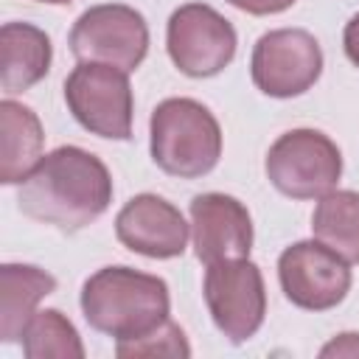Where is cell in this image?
<instances>
[{"label":"cell","mask_w":359,"mask_h":359,"mask_svg":"<svg viewBox=\"0 0 359 359\" xmlns=\"http://www.w3.org/2000/svg\"><path fill=\"white\" fill-rule=\"evenodd\" d=\"M342 48H345V56L359 67V11L348 20V25L342 31Z\"/></svg>","instance_id":"44dd1931"},{"label":"cell","mask_w":359,"mask_h":359,"mask_svg":"<svg viewBox=\"0 0 359 359\" xmlns=\"http://www.w3.org/2000/svg\"><path fill=\"white\" fill-rule=\"evenodd\" d=\"M56 289V278L34 264L0 266V339L20 342L39 300Z\"/></svg>","instance_id":"5bb4252c"},{"label":"cell","mask_w":359,"mask_h":359,"mask_svg":"<svg viewBox=\"0 0 359 359\" xmlns=\"http://www.w3.org/2000/svg\"><path fill=\"white\" fill-rule=\"evenodd\" d=\"M0 50H3L0 84L6 95L31 90L50 70V59H53L50 36L31 22H6L0 28Z\"/></svg>","instance_id":"4fadbf2b"},{"label":"cell","mask_w":359,"mask_h":359,"mask_svg":"<svg viewBox=\"0 0 359 359\" xmlns=\"http://www.w3.org/2000/svg\"><path fill=\"white\" fill-rule=\"evenodd\" d=\"M252 84L269 98H294L311 90L323 73V48L303 28L266 31L250 56Z\"/></svg>","instance_id":"9c48e42d"},{"label":"cell","mask_w":359,"mask_h":359,"mask_svg":"<svg viewBox=\"0 0 359 359\" xmlns=\"http://www.w3.org/2000/svg\"><path fill=\"white\" fill-rule=\"evenodd\" d=\"M65 104L90 135L129 140L135 98L129 73L101 62H79L65 79Z\"/></svg>","instance_id":"5b68a950"},{"label":"cell","mask_w":359,"mask_h":359,"mask_svg":"<svg viewBox=\"0 0 359 359\" xmlns=\"http://www.w3.org/2000/svg\"><path fill=\"white\" fill-rule=\"evenodd\" d=\"M194 252L208 266L230 258H250L252 216L247 205L230 194H199L191 199Z\"/></svg>","instance_id":"7c38bea8"},{"label":"cell","mask_w":359,"mask_h":359,"mask_svg":"<svg viewBox=\"0 0 359 359\" xmlns=\"http://www.w3.org/2000/svg\"><path fill=\"white\" fill-rule=\"evenodd\" d=\"M202 294L213 325L241 345L258 334L266 317V286L258 264L250 258H230L208 264Z\"/></svg>","instance_id":"8992f818"},{"label":"cell","mask_w":359,"mask_h":359,"mask_svg":"<svg viewBox=\"0 0 359 359\" xmlns=\"http://www.w3.org/2000/svg\"><path fill=\"white\" fill-rule=\"evenodd\" d=\"M67 42L79 62H101L132 73L149 53V25L132 6L101 3L79 14Z\"/></svg>","instance_id":"52a82bcc"},{"label":"cell","mask_w":359,"mask_h":359,"mask_svg":"<svg viewBox=\"0 0 359 359\" xmlns=\"http://www.w3.org/2000/svg\"><path fill=\"white\" fill-rule=\"evenodd\" d=\"M25 359H84V345L76 325L59 309L36 311L22 331Z\"/></svg>","instance_id":"e0dca14e"},{"label":"cell","mask_w":359,"mask_h":359,"mask_svg":"<svg viewBox=\"0 0 359 359\" xmlns=\"http://www.w3.org/2000/svg\"><path fill=\"white\" fill-rule=\"evenodd\" d=\"M149 151L160 171L180 180H199L219 165L222 126L194 98H165L149 121Z\"/></svg>","instance_id":"3957f363"},{"label":"cell","mask_w":359,"mask_h":359,"mask_svg":"<svg viewBox=\"0 0 359 359\" xmlns=\"http://www.w3.org/2000/svg\"><path fill=\"white\" fill-rule=\"evenodd\" d=\"M317 241L339 252L348 264H359V191H328L311 213Z\"/></svg>","instance_id":"2e32d148"},{"label":"cell","mask_w":359,"mask_h":359,"mask_svg":"<svg viewBox=\"0 0 359 359\" xmlns=\"http://www.w3.org/2000/svg\"><path fill=\"white\" fill-rule=\"evenodd\" d=\"M0 129H3V151H0V182L20 185L34 165L45 157V132L36 112L14 98H3L0 104Z\"/></svg>","instance_id":"9a60e30c"},{"label":"cell","mask_w":359,"mask_h":359,"mask_svg":"<svg viewBox=\"0 0 359 359\" xmlns=\"http://www.w3.org/2000/svg\"><path fill=\"white\" fill-rule=\"evenodd\" d=\"M112 194V174L101 157L81 146H59L20 182L17 208L34 222L76 233L107 213Z\"/></svg>","instance_id":"6da1fadb"},{"label":"cell","mask_w":359,"mask_h":359,"mask_svg":"<svg viewBox=\"0 0 359 359\" xmlns=\"http://www.w3.org/2000/svg\"><path fill=\"white\" fill-rule=\"evenodd\" d=\"M191 224L180 213L177 205L157 194H137L132 196L115 216V236L118 241L146 258H177L188 247Z\"/></svg>","instance_id":"8fae6325"},{"label":"cell","mask_w":359,"mask_h":359,"mask_svg":"<svg viewBox=\"0 0 359 359\" xmlns=\"http://www.w3.org/2000/svg\"><path fill=\"white\" fill-rule=\"evenodd\" d=\"M36 3H50V6H65V3H70V0H36Z\"/></svg>","instance_id":"7402d4cb"},{"label":"cell","mask_w":359,"mask_h":359,"mask_svg":"<svg viewBox=\"0 0 359 359\" xmlns=\"http://www.w3.org/2000/svg\"><path fill=\"white\" fill-rule=\"evenodd\" d=\"M278 280L286 300L306 311L339 306L353 283L351 264L323 241H294L278 258Z\"/></svg>","instance_id":"30bf717a"},{"label":"cell","mask_w":359,"mask_h":359,"mask_svg":"<svg viewBox=\"0 0 359 359\" xmlns=\"http://www.w3.org/2000/svg\"><path fill=\"white\" fill-rule=\"evenodd\" d=\"M266 180L289 199H320L342 177V151L320 129H289L266 151Z\"/></svg>","instance_id":"277c9868"},{"label":"cell","mask_w":359,"mask_h":359,"mask_svg":"<svg viewBox=\"0 0 359 359\" xmlns=\"http://www.w3.org/2000/svg\"><path fill=\"white\" fill-rule=\"evenodd\" d=\"M230 6H236L238 11L255 14V17H266V14H280L286 8H292L297 0H227Z\"/></svg>","instance_id":"ffe728a7"},{"label":"cell","mask_w":359,"mask_h":359,"mask_svg":"<svg viewBox=\"0 0 359 359\" xmlns=\"http://www.w3.org/2000/svg\"><path fill=\"white\" fill-rule=\"evenodd\" d=\"M320 356L328 359V356H348V359H356L359 356V334L356 331H345V334H337L331 342H325L320 348Z\"/></svg>","instance_id":"d6986e66"},{"label":"cell","mask_w":359,"mask_h":359,"mask_svg":"<svg viewBox=\"0 0 359 359\" xmlns=\"http://www.w3.org/2000/svg\"><path fill=\"white\" fill-rule=\"evenodd\" d=\"M81 314L98 334L140 339L160 328L171 314L168 283L132 266H104L81 286Z\"/></svg>","instance_id":"7a4b0ae2"},{"label":"cell","mask_w":359,"mask_h":359,"mask_svg":"<svg viewBox=\"0 0 359 359\" xmlns=\"http://www.w3.org/2000/svg\"><path fill=\"white\" fill-rule=\"evenodd\" d=\"M115 353L121 359H132V356H191V345L185 339V331L165 320L160 328H154L151 334L140 337V339H121L115 342Z\"/></svg>","instance_id":"ac0fdd59"},{"label":"cell","mask_w":359,"mask_h":359,"mask_svg":"<svg viewBox=\"0 0 359 359\" xmlns=\"http://www.w3.org/2000/svg\"><path fill=\"white\" fill-rule=\"evenodd\" d=\"M236 28L208 3L174 8L165 28V48L174 67L191 79L219 76L236 56Z\"/></svg>","instance_id":"ba28073f"}]
</instances>
